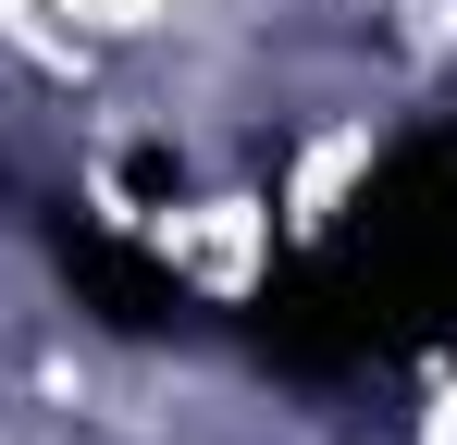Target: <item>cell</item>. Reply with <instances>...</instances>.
Listing matches in <instances>:
<instances>
[{"mask_svg":"<svg viewBox=\"0 0 457 445\" xmlns=\"http://www.w3.org/2000/svg\"><path fill=\"white\" fill-rule=\"evenodd\" d=\"M334 309L359 322V359L395 347H457V124L408 137L371 186L346 198V235L309 248Z\"/></svg>","mask_w":457,"mask_h":445,"instance_id":"1","label":"cell"},{"mask_svg":"<svg viewBox=\"0 0 457 445\" xmlns=\"http://www.w3.org/2000/svg\"><path fill=\"white\" fill-rule=\"evenodd\" d=\"M50 260L75 273V297L112 322V334H173V322L198 309V297L173 285V273H161L137 235H112V222H62V235H50Z\"/></svg>","mask_w":457,"mask_h":445,"instance_id":"2","label":"cell"}]
</instances>
